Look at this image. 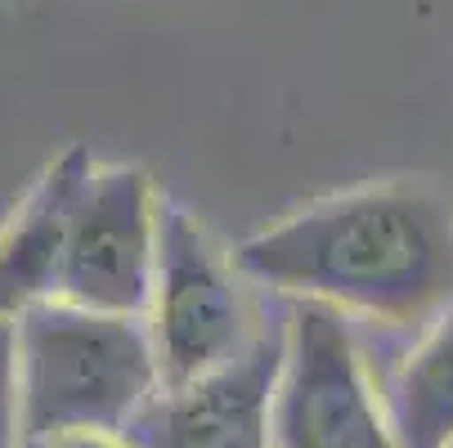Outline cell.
Returning <instances> with one entry per match:
<instances>
[{
    "instance_id": "obj_5",
    "label": "cell",
    "mask_w": 453,
    "mask_h": 448,
    "mask_svg": "<svg viewBox=\"0 0 453 448\" xmlns=\"http://www.w3.org/2000/svg\"><path fill=\"white\" fill-rule=\"evenodd\" d=\"M157 233L162 198L153 175L135 162H90L68 216L54 296L81 309L144 318L157 265Z\"/></svg>"
},
{
    "instance_id": "obj_2",
    "label": "cell",
    "mask_w": 453,
    "mask_h": 448,
    "mask_svg": "<svg viewBox=\"0 0 453 448\" xmlns=\"http://www.w3.org/2000/svg\"><path fill=\"white\" fill-rule=\"evenodd\" d=\"M14 323L23 435L36 444L63 430H121L162 391L140 314H104L50 296Z\"/></svg>"
},
{
    "instance_id": "obj_9",
    "label": "cell",
    "mask_w": 453,
    "mask_h": 448,
    "mask_svg": "<svg viewBox=\"0 0 453 448\" xmlns=\"http://www.w3.org/2000/svg\"><path fill=\"white\" fill-rule=\"evenodd\" d=\"M23 395H19V323L0 318V448H23Z\"/></svg>"
},
{
    "instance_id": "obj_4",
    "label": "cell",
    "mask_w": 453,
    "mask_h": 448,
    "mask_svg": "<svg viewBox=\"0 0 453 448\" xmlns=\"http://www.w3.org/2000/svg\"><path fill=\"white\" fill-rule=\"evenodd\" d=\"M270 439L274 448H404L342 309L292 300Z\"/></svg>"
},
{
    "instance_id": "obj_6",
    "label": "cell",
    "mask_w": 453,
    "mask_h": 448,
    "mask_svg": "<svg viewBox=\"0 0 453 448\" xmlns=\"http://www.w3.org/2000/svg\"><path fill=\"white\" fill-rule=\"evenodd\" d=\"M283 363V328L256 332L216 372L162 386L121 430L135 448H274L270 404Z\"/></svg>"
},
{
    "instance_id": "obj_7",
    "label": "cell",
    "mask_w": 453,
    "mask_h": 448,
    "mask_svg": "<svg viewBox=\"0 0 453 448\" xmlns=\"http://www.w3.org/2000/svg\"><path fill=\"white\" fill-rule=\"evenodd\" d=\"M86 171V148L58 153L14 207V216L0 224V318H19L23 309L54 296L68 216Z\"/></svg>"
},
{
    "instance_id": "obj_10",
    "label": "cell",
    "mask_w": 453,
    "mask_h": 448,
    "mask_svg": "<svg viewBox=\"0 0 453 448\" xmlns=\"http://www.w3.org/2000/svg\"><path fill=\"white\" fill-rule=\"evenodd\" d=\"M41 448H135L126 430H63L50 435Z\"/></svg>"
},
{
    "instance_id": "obj_8",
    "label": "cell",
    "mask_w": 453,
    "mask_h": 448,
    "mask_svg": "<svg viewBox=\"0 0 453 448\" xmlns=\"http://www.w3.org/2000/svg\"><path fill=\"white\" fill-rule=\"evenodd\" d=\"M386 413L404 448H453V300L404 354L386 391Z\"/></svg>"
},
{
    "instance_id": "obj_1",
    "label": "cell",
    "mask_w": 453,
    "mask_h": 448,
    "mask_svg": "<svg viewBox=\"0 0 453 448\" xmlns=\"http://www.w3.org/2000/svg\"><path fill=\"white\" fill-rule=\"evenodd\" d=\"M234 265L288 300L426 328L453 300V202L413 175L355 184L242 238Z\"/></svg>"
},
{
    "instance_id": "obj_11",
    "label": "cell",
    "mask_w": 453,
    "mask_h": 448,
    "mask_svg": "<svg viewBox=\"0 0 453 448\" xmlns=\"http://www.w3.org/2000/svg\"><path fill=\"white\" fill-rule=\"evenodd\" d=\"M23 448H41V444H36V439H27V444H23Z\"/></svg>"
},
{
    "instance_id": "obj_3",
    "label": "cell",
    "mask_w": 453,
    "mask_h": 448,
    "mask_svg": "<svg viewBox=\"0 0 453 448\" xmlns=\"http://www.w3.org/2000/svg\"><path fill=\"white\" fill-rule=\"evenodd\" d=\"M144 328L153 337L162 386H184L251 345V305L234 251L175 202H162L157 265L144 305Z\"/></svg>"
}]
</instances>
